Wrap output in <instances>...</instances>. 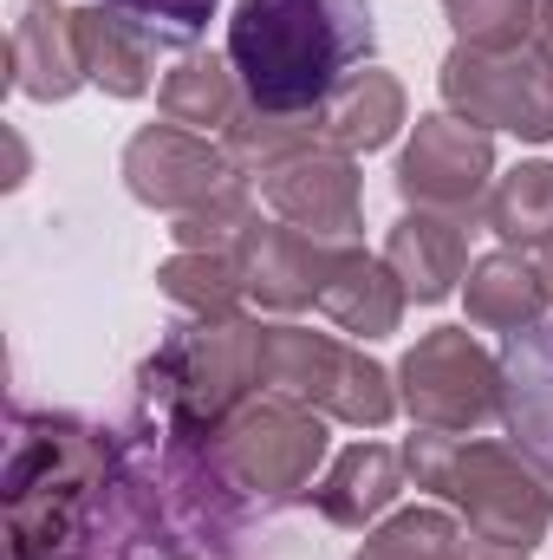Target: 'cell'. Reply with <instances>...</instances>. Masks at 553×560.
Segmentation results:
<instances>
[{
  "label": "cell",
  "instance_id": "23",
  "mask_svg": "<svg viewBox=\"0 0 553 560\" xmlns=\"http://www.w3.org/2000/svg\"><path fill=\"white\" fill-rule=\"evenodd\" d=\"M255 176H242L235 189H222L215 202H202V209H189V215H176V248H196V255H235L242 261V248H248V235L261 229V215H255V189H248Z\"/></svg>",
  "mask_w": 553,
  "mask_h": 560
},
{
  "label": "cell",
  "instance_id": "5",
  "mask_svg": "<svg viewBox=\"0 0 553 560\" xmlns=\"http://www.w3.org/2000/svg\"><path fill=\"white\" fill-rule=\"evenodd\" d=\"M215 456L248 489V502L261 515H274L286 502L313 495V469L326 463V418L306 411L299 398L261 392V398H248L235 418L215 430Z\"/></svg>",
  "mask_w": 553,
  "mask_h": 560
},
{
  "label": "cell",
  "instance_id": "30",
  "mask_svg": "<svg viewBox=\"0 0 553 560\" xmlns=\"http://www.w3.org/2000/svg\"><path fill=\"white\" fill-rule=\"evenodd\" d=\"M548 287H553V261H548Z\"/></svg>",
  "mask_w": 553,
  "mask_h": 560
},
{
  "label": "cell",
  "instance_id": "3",
  "mask_svg": "<svg viewBox=\"0 0 553 560\" xmlns=\"http://www.w3.org/2000/svg\"><path fill=\"white\" fill-rule=\"evenodd\" d=\"M138 385L150 418L183 423V430H222L248 398L268 392L261 385V319H248V313H228V319L189 313L143 359Z\"/></svg>",
  "mask_w": 553,
  "mask_h": 560
},
{
  "label": "cell",
  "instance_id": "14",
  "mask_svg": "<svg viewBox=\"0 0 553 560\" xmlns=\"http://www.w3.org/2000/svg\"><path fill=\"white\" fill-rule=\"evenodd\" d=\"M385 268L404 280L416 306H443L456 293V280H469V222L462 215H436V209H404L385 235Z\"/></svg>",
  "mask_w": 553,
  "mask_h": 560
},
{
  "label": "cell",
  "instance_id": "2",
  "mask_svg": "<svg viewBox=\"0 0 553 560\" xmlns=\"http://www.w3.org/2000/svg\"><path fill=\"white\" fill-rule=\"evenodd\" d=\"M404 469L416 476V489L462 509L469 535L502 541V548H528V555H534V541H548L553 489L541 469H528V456L515 443L423 430V436L404 443Z\"/></svg>",
  "mask_w": 553,
  "mask_h": 560
},
{
  "label": "cell",
  "instance_id": "7",
  "mask_svg": "<svg viewBox=\"0 0 553 560\" xmlns=\"http://www.w3.org/2000/svg\"><path fill=\"white\" fill-rule=\"evenodd\" d=\"M398 405L416 418V430L469 436L475 423L502 418V359H489L469 326H436L398 365Z\"/></svg>",
  "mask_w": 553,
  "mask_h": 560
},
{
  "label": "cell",
  "instance_id": "16",
  "mask_svg": "<svg viewBox=\"0 0 553 560\" xmlns=\"http://www.w3.org/2000/svg\"><path fill=\"white\" fill-rule=\"evenodd\" d=\"M404 450H391V443H352V450H339L332 456V469L313 482V509L332 522V528H372L391 502H398V489H404Z\"/></svg>",
  "mask_w": 553,
  "mask_h": 560
},
{
  "label": "cell",
  "instance_id": "13",
  "mask_svg": "<svg viewBox=\"0 0 553 560\" xmlns=\"http://www.w3.org/2000/svg\"><path fill=\"white\" fill-rule=\"evenodd\" d=\"M502 423L515 450L553 476V313L502 339Z\"/></svg>",
  "mask_w": 553,
  "mask_h": 560
},
{
  "label": "cell",
  "instance_id": "29",
  "mask_svg": "<svg viewBox=\"0 0 553 560\" xmlns=\"http://www.w3.org/2000/svg\"><path fill=\"white\" fill-rule=\"evenodd\" d=\"M33 7H59V0H33Z\"/></svg>",
  "mask_w": 553,
  "mask_h": 560
},
{
  "label": "cell",
  "instance_id": "19",
  "mask_svg": "<svg viewBox=\"0 0 553 560\" xmlns=\"http://www.w3.org/2000/svg\"><path fill=\"white\" fill-rule=\"evenodd\" d=\"M242 105H248V92H242L235 66L215 59V52H196V46L176 52L169 72L156 79V112H163L169 125H189L196 138L228 131V125L242 118Z\"/></svg>",
  "mask_w": 553,
  "mask_h": 560
},
{
  "label": "cell",
  "instance_id": "10",
  "mask_svg": "<svg viewBox=\"0 0 553 560\" xmlns=\"http://www.w3.org/2000/svg\"><path fill=\"white\" fill-rule=\"evenodd\" d=\"M235 183H242L235 156L222 143L183 131V125H143L138 138L125 143V189L138 196L143 209L189 215V209L215 202Z\"/></svg>",
  "mask_w": 553,
  "mask_h": 560
},
{
  "label": "cell",
  "instance_id": "4",
  "mask_svg": "<svg viewBox=\"0 0 553 560\" xmlns=\"http://www.w3.org/2000/svg\"><path fill=\"white\" fill-rule=\"evenodd\" d=\"M261 385L352 430H385L398 418V378L365 346L306 326H261Z\"/></svg>",
  "mask_w": 553,
  "mask_h": 560
},
{
  "label": "cell",
  "instance_id": "8",
  "mask_svg": "<svg viewBox=\"0 0 553 560\" xmlns=\"http://www.w3.org/2000/svg\"><path fill=\"white\" fill-rule=\"evenodd\" d=\"M495 189V138L456 112H423L398 156V196L436 215H482Z\"/></svg>",
  "mask_w": 553,
  "mask_h": 560
},
{
  "label": "cell",
  "instance_id": "18",
  "mask_svg": "<svg viewBox=\"0 0 553 560\" xmlns=\"http://www.w3.org/2000/svg\"><path fill=\"white\" fill-rule=\"evenodd\" d=\"M404 280L385 268V255H365V248H345V261H339V275L326 280V293H319V313L339 326V332H352L358 346L365 339H391L398 326H404Z\"/></svg>",
  "mask_w": 553,
  "mask_h": 560
},
{
  "label": "cell",
  "instance_id": "11",
  "mask_svg": "<svg viewBox=\"0 0 553 560\" xmlns=\"http://www.w3.org/2000/svg\"><path fill=\"white\" fill-rule=\"evenodd\" d=\"M72 13H79V59H85V79H92L98 92H111V98H143V92L156 85L163 52H189L176 33L150 26L138 13H118V7H105V0L72 7Z\"/></svg>",
  "mask_w": 553,
  "mask_h": 560
},
{
  "label": "cell",
  "instance_id": "20",
  "mask_svg": "<svg viewBox=\"0 0 553 560\" xmlns=\"http://www.w3.org/2000/svg\"><path fill=\"white\" fill-rule=\"evenodd\" d=\"M313 125H319L326 143H339V150H352V156L385 150V143L404 131V85H398L391 72L365 66V72H352V79L313 112Z\"/></svg>",
  "mask_w": 553,
  "mask_h": 560
},
{
  "label": "cell",
  "instance_id": "6",
  "mask_svg": "<svg viewBox=\"0 0 553 560\" xmlns=\"http://www.w3.org/2000/svg\"><path fill=\"white\" fill-rule=\"evenodd\" d=\"M436 92H443V112H456L482 131H515L521 143H553V46L541 33L515 52L449 46Z\"/></svg>",
  "mask_w": 553,
  "mask_h": 560
},
{
  "label": "cell",
  "instance_id": "22",
  "mask_svg": "<svg viewBox=\"0 0 553 560\" xmlns=\"http://www.w3.org/2000/svg\"><path fill=\"white\" fill-rule=\"evenodd\" d=\"M156 287H163V300H176L183 313H202V319H228L248 300V275L235 255H196V248H176L156 268Z\"/></svg>",
  "mask_w": 553,
  "mask_h": 560
},
{
  "label": "cell",
  "instance_id": "17",
  "mask_svg": "<svg viewBox=\"0 0 553 560\" xmlns=\"http://www.w3.org/2000/svg\"><path fill=\"white\" fill-rule=\"evenodd\" d=\"M462 300H469V326H482V332H521V326H534V319H548V268H534L521 248H495V255H482L469 280H462Z\"/></svg>",
  "mask_w": 553,
  "mask_h": 560
},
{
  "label": "cell",
  "instance_id": "25",
  "mask_svg": "<svg viewBox=\"0 0 553 560\" xmlns=\"http://www.w3.org/2000/svg\"><path fill=\"white\" fill-rule=\"evenodd\" d=\"M456 541H462V528L449 522V509H404L385 528H372L352 560H449Z\"/></svg>",
  "mask_w": 553,
  "mask_h": 560
},
{
  "label": "cell",
  "instance_id": "21",
  "mask_svg": "<svg viewBox=\"0 0 553 560\" xmlns=\"http://www.w3.org/2000/svg\"><path fill=\"white\" fill-rule=\"evenodd\" d=\"M482 222L521 248V255H541L553 248V163L534 156V163H515L508 176H495L489 202H482Z\"/></svg>",
  "mask_w": 553,
  "mask_h": 560
},
{
  "label": "cell",
  "instance_id": "26",
  "mask_svg": "<svg viewBox=\"0 0 553 560\" xmlns=\"http://www.w3.org/2000/svg\"><path fill=\"white\" fill-rule=\"evenodd\" d=\"M105 7L138 13V20H150V26L176 33V39H196V33L215 20V7H222V0H105Z\"/></svg>",
  "mask_w": 553,
  "mask_h": 560
},
{
  "label": "cell",
  "instance_id": "1",
  "mask_svg": "<svg viewBox=\"0 0 553 560\" xmlns=\"http://www.w3.org/2000/svg\"><path fill=\"white\" fill-rule=\"evenodd\" d=\"M378 46L372 0H235L228 66L255 112L313 118Z\"/></svg>",
  "mask_w": 553,
  "mask_h": 560
},
{
  "label": "cell",
  "instance_id": "28",
  "mask_svg": "<svg viewBox=\"0 0 553 560\" xmlns=\"http://www.w3.org/2000/svg\"><path fill=\"white\" fill-rule=\"evenodd\" d=\"M541 39L553 46V0H541Z\"/></svg>",
  "mask_w": 553,
  "mask_h": 560
},
{
  "label": "cell",
  "instance_id": "12",
  "mask_svg": "<svg viewBox=\"0 0 553 560\" xmlns=\"http://www.w3.org/2000/svg\"><path fill=\"white\" fill-rule=\"evenodd\" d=\"M345 261V242H319L293 222H261L242 248V275L248 293L268 306V313H299V306H319L326 280L339 275Z\"/></svg>",
  "mask_w": 553,
  "mask_h": 560
},
{
  "label": "cell",
  "instance_id": "24",
  "mask_svg": "<svg viewBox=\"0 0 553 560\" xmlns=\"http://www.w3.org/2000/svg\"><path fill=\"white\" fill-rule=\"evenodd\" d=\"M443 20L456 26V46L475 52H515L541 26V0H443Z\"/></svg>",
  "mask_w": 553,
  "mask_h": 560
},
{
  "label": "cell",
  "instance_id": "27",
  "mask_svg": "<svg viewBox=\"0 0 553 560\" xmlns=\"http://www.w3.org/2000/svg\"><path fill=\"white\" fill-rule=\"evenodd\" d=\"M449 560H528V548H502V541H482V535H462Z\"/></svg>",
  "mask_w": 553,
  "mask_h": 560
},
{
  "label": "cell",
  "instance_id": "15",
  "mask_svg": "<svg viewBox=\"0 0 553 560\" xmlns=\"http://www.w3.org/2000/svg\"><path fill=\"white\" fill-rule=\"evenodd\" d=\"M7 72H13V92L39 98V105H59L79 85H92L85 59H79V13H66V7L20 13L7 33Z\"/></svg>",
  "mask_w": 553,
  "mask_h": 560
},
{
  "label": "cell",
  "instance_id": "9",
  "mask_svg": "<svg viewBox=\"0 0 553 560\" xmlns=\"http://www.w3.org/2000/svg\"><path fill=\"white\" fill-rule=\"evenodd\" d=\"M255 183H261V196H268V209H274L280 222H293V229H306V235H319V242H345V248H352L358 229H365L358 156L339 150V143H326V138L286 150V156L268 163Z\"/></svg>",
  "mask_w": 553,
  "mask_h": 560
}]
</instances>
